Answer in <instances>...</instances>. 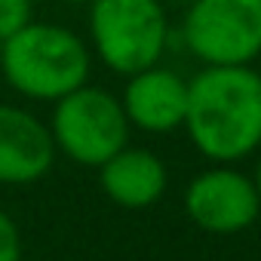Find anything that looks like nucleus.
Returning <instances> with one entry per match:
<instances>
[{"label":"nucleus","mask_w":261,"mask_h":261,"mask_svg":"<svg viewBox=\"0 0 261 261\" xmlns=\"http://www.w3.org/2000/svg\"><path fill=\"white\" fill-rule=\"evenodd\" d=\"M120 105L126 111V120L145 133H172L185 123L188 83L175 71L151 65L139 74H129Z\"/></svg>","instance_id":"nucleus-8"},{"label":"nucleus","mask_w":261,"mask_h":261,"mask_svg":"<svg viewBox=\"0 0 261 261\" xmlns=\"http://www.w3.org/2000/svg\"><path fill=\"white\" fill-rule=\"evenodd\" d=\"M0 261H22L19 227L4 209H0Z\"/></svg>","instance_id":"nucleus-11"},{"label":"nucleus","mask_w":261,"mask_h":261,"mask_svg":"<svg viewBox=\"0 0 261 261\" xmlns=\"http://www.w3.org/2000/svg\"><path fill=\"white\" fill-rule=\"evenodd\" d=\"M197 151L218 163L249 157L261 145V71L206 65L188 80L185 123Z\"/></svg>","instance_id":"nucleus-1"},{"label":"nucleus","mask_w":261,"mask_h":261,"mask_svg":"<svg viewBox=\"0 0 261 261\" xmlns=\"http://www.w3.org/2000/svg\"><path fill=\"white\" fill-rule=\"evenodd\" d=\"M188 218L209 233H240L255 224L261 212L258 188L249 175L218 166L197 175L185 191Z\"/></svg>","instance_id":"nucleus-6"},{"label":"nucleus","mask_w":261,"mask_h":261,"mask_svg":"<svg viewBox=\"0 0 261 261\" xmlns=\"http://www.w3.org/2000/svg\"><path fill=\"white\" fill-rule=\"evenodd\" d=\"M53 133L28 111L0 105V185H31L53 166Z\"/></svg>","instance_id":"nucleus-7"},{"label":"nucleus","mask_w":261,"mask_h":261,"mask_svg":"<svg viewBox=\"0 0 261 261\" xmlns=\"http://www.w3.org/2000/svg\"><path fill=\"white\" fill-rule=\"evenodd\" d=\"M101 191L123 209H148L166 191V166L142 148H120L98 166Z\"/></svg>","instance_id":"nucleus-9"},{"label":"nucleus","mask_w":261,"mask_h":261,"mask_svg":"<svg viewBox=\"0 0 261 261\" xmlns=\"http://www.w3.org/2000/svg\"><path fill=\"white\" fill-rule=\"evenodd\" d=\"M255 188H258V200H261V160H258V169H255Z\"/></svg>","instance_id":"nucleus-12"},{"label":"nucleus","mask_w":261,"mask_h":261,"mask_svg":"<svg viewBox=\"0 0 261 261\" xmlns=\"http://www.w3.org/2000/svg\"><path fill=\"white\" fill-rule=\"evenodd\" d=\"M185 43L206 65H249L261 56V0H194Z\"/></svg>","instance_id":"nucleus-5"},{"label":"nucleus","mask_w":261,"mask_h":261,"mask_svg":"<svg viewBox=\"0 0 261 261\" xmlns=\"http://www.w3.org/2000/svg\"><path fill=\"white\" fill-rule=\"evenodd\" d=\"M53 142L80 166H101L129 139V120L123 105L95 86H77L56 98L53 111Z\"/></svg>","instance_id":"nucleus-4"},{"label":"nucleus","mask_w":261,"mask_h":261,"mask_svg":"<svg viewBox=\"0 0 261 261\" xmlns=\"http://www.w3.org/2000/svg\"><path fill=\"white\" fill-rule=\"evenodd\" d=\"M89 31L111 71L139 74L160 62L169 25L157 0H92Z\"/></svg>","instance_id":"nucleus-3"},{"label":"nucleus","mask_w":261,"mask_h":261,"mask_svg":"<svg viewBox=\"0 0 261 261\" xmlns=\"http://www.w3.org/2000/svg\"><path fill=\"white\" fill-rule=\"evenodd\" d=\"M0 71L16 92L53 101L86 83L89 53L74 31L28 22L0 46Z\"/></svg>","instance_id":"nucleus-2"},{"label":"nucleus","mask_w":261,"mask_h":261,"mask_svg":"<svg viewBox=\"0 0 261 261\" xmlns=\"http://www.w3.org/2000/svg\"><path fill=\"white\" fill-rule=\"evenodd\" d=\"M31 22V0H0V43Z\"/></svg>","instance_id":"nucleus-10"},{"label":"nucleus","mask_w":261,"mask_h":261,"mask_svg":"<svg viewBox=\"0 0 261 261\" xmlns=\"http://www.w3.org/2000/svg\"><path fill=\"white\" fill-rule=\"evenodd\" d=\"M0 46H4V43H0Z\"/></svg>","instance_id":"nucleus-13"}]
</instances>
